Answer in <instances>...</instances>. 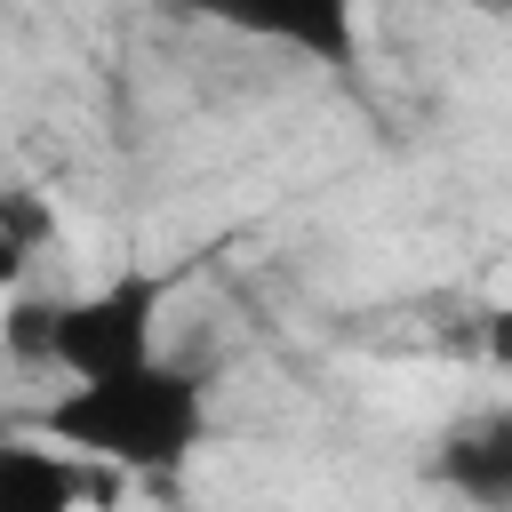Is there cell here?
Segmentation results:
<instances>
[{"instance_id":"6da1fadb","label":"cell","mask_w":512,"mask_h":512,"mask_svg":"<svg viewBox=\"0 0 512 512\" xmlns=\"http://www.w3.org/2000/svg\"><path fill=\"white\" fill-rule=\"evenodd\" d=\"M48 448L80 456V464H112V472H144V480H168L192 464V448L208 440V384L176 360H136V368H112V376H72L40 424H32Z\"/></svg>"},{"instance_id":"7a4b0ae2","label":"cell","mask_w":512,"mask_h":512,"mask_svg":"<svg viewBox=\"0 0 512 512\" xmlns=\"http://www.w3.org/2000/svg\"><path fill=\"white\" fill-rule=\"evenodd\" d=\"M160 304H168L160 272H120V280L80 288V296L16 304L0 320V344L16 360H48L64 376H112V368H136L160 352Z\"/></svg>"},{"instance_id":"3957f363","label":"cell","mask_w":512,"mask_h":512,"mask_svg":"<svg viewBox=\"0 0 512 512\" xmlns=\"http://www.w3.org/2000/svg\"><path fill=\"white\" fill-rule=\"evenodd\" d=\"M184 8L240 40L312 56V64H352L360 48V0H184Z\"/></svg>"},{"instance_id":"277c9868","label":"cell","mask_w":512,"mask_h":512,"mask_svg":"<svg viewBox=\"0 0 512 512\" xmlns=\"http://www.w3.org/2000/svg\"><path fill=\"white\" fill-rule=\"evenodd\" d=\"M432 472H440L464 504L504 512V504H512V416H504V408H480V416L448 424V432H440Z\"/></svg>"},{"instance_id":"5b68a950","label":"cell","mask_w":512,"mask_h":512,"mask_svg":"<svg viewBox=\"0 0 512 512\" xmlns=\"http://www.w3.org/2000/svg\"><path fill=\"white\" fill-rule=\"evenodd\" d=\"M88 496V472L80 456L48 448L40 432H0V512H80Z\"/></svg>"},{"instance_id":"8992f818","label":"cell","mask_w":512,"mask_h":512,"mask_svg":"<svg viewBox=\"0 0 512 512\" xmlns=\"http://www.w3.org/2000/svg\"><path fill=\"white\" fill-rule=\"evenodd\" d=\"M40 248H48V208L8 184V192H0V288H16Z\"/></svg>"},{"instance_id":"52a82bcc","label":"cell","mask_w":512,"mask_h":512,"mask_svg":"<svg viewBox=\"0 0 512 512\" xmlns=\"http://www.w3.org/2000/svg\"><path fill=\"white\" fill-rule=\"evenodd\" d=\"M480 8H504V0H480Z\"/></svg>"}]
</instances>
